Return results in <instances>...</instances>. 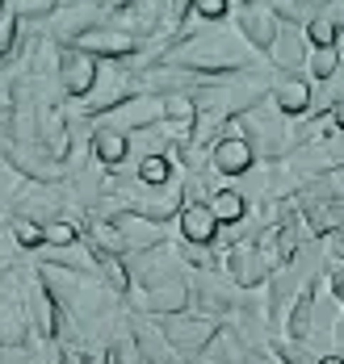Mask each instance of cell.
<instances>
[{
    "label": "cell",
    "mask_w": 344,
    "mask_h": 364,
    "mask_svg": "<svg viewBox=\"0 0 344 364\" xmlns=\"http://www.w3.org/2000/svg\"><path fill=\"white\" fill-rule=\"evenodd\" d=\"M269 68L281 75H303L306 72V59H311V42H306V30L298 21H281L277 26V38L269 46Z\"/></svg>",
    "instance_id": "cell-10"
},
{
    "label": "cell",
    "mask_w": 344,
    "mask_h": 364,
    "mask_svg": "<svg viewBox=\"0 0 344 364\" xmlns=\"http://www.w3.org/2000/svg\"><path fill=\"white\" fill-rule=\"evenodd\" d=\"M256 164H261L256 146H252V139H244V134L235 130V122H231L227 134L210 146V155H206V168H210L214 176H227V181H244Z\"/></svg>",
    "instance_id": "cell-5"
},
{
    "label": "cell",
    "mask_w": 344,
    "mask_h": 364,
    "mask_svg": "<svg viewBox=\"0 0 344 364\" xmlns=\"http://www.w3.org/2000/svg\"><path fill=\"white\" fill-rule=\"evenodd\" d=\"M223 272L231 277L235 289H265L269 277H273V264H269L256 243H231L223 252Z\"/></svg>",
    "instance_id": "cell-9"
},
{
    "label": "cell",
    "mask_w": 344,
    "mask_h": 364,
    "mask_svg": "<svg viewBox=\"0 0 344 364\" xmlns=\"http://www.w3.org/2000/svg\"><path fill=\"white\" fill-rule=\"evenodd\" d=\"M189 13L202 26H219V21H231V0H193Z\"/></svg>",
    "instance_id": "cell-27"
},
{
    "label": "cell",
    "mask_w": 344,
    "mask_h": 364,
    "mask_svg": "<svg viewBox=\"0 0 344 364\" xmlns=\"http://www.w3.org/2000/svg\"><path fill=\"white\" fill-rule=\"evenodd\" d=\"M315 364H344V356H336V352H323Z\"/></svg>",
    "instance_id": "cell-30"
},
{
    "label": "cell",
    "mask_w": 344,
    "mask_h": 364,
    "mask_svg": "<svg viewBox=\"0 0 344 364\" xmlns=\"http://www.w3.org/2000/svg\"><path fill=\"white\" fill-rule=\"evenodd\" d=\"M72 46H80L84 55H93L97 63H130V59L139 55V38H130L122 26H114V21L93 26V30L80 34Z\"/></svg>",
    "instance_id": "cell-7"
},
{
    "label": "cell",
    "mask_w": 344,
    "mask_h": 364,
    "mask_svg": "<svg viewBox=\"0 0 344 364\" xmlns=\"http://www.w3.org/2000/svg\"><path fill=\"white\" fill-rule=\"evenodd\" d=\"M306 235L315 239H332L336 230H344V201H328V205H306L303 210Z\"/></svg>",
    "instance_id": "cell-19"
},
{
    "label": "cell",
    "mask_w": 344,
    "mask_h": 364,
    "mask_svg": "<svg viewBox=\"0 0 344 364\" xmlns=\"http://www.w3.org/2000/svg\"><path fill=\"white\" fill-rule=\"evenodd\" d=\"M273 105L286 113L290 122H303V117H311V97H315V84L306 80V75H281L277 72V80H273Z\"/></svg>",
    "instance_id": "cell-16"
},
{
    "label": "cell",
    "mask_w": 344,
    "mask_h": 364,
    "mask_svg": "<svg viewBox=\"0 0 344 364\" xmlns=\"http://www.w3.org/2000/svg\"><path fill=\"white\" fill-rule=\"evenodd\" d=\"M155 122H164V97H147V92L122 101L118 109H110L105 117H101V126L122 130V134H139V130H147V126H155Z\"/></svg>",
    "instance_id": "cell-14"
},
{
    "label": "cell",
    "mask_w": 344,
    "mask_h": 364,
    "mask_svg": "<svg viewBox=\"0 0 344 364\" xmlns=\"http://www.w3.org/2000/svg\"><path fill=\"white\" fill-rule=\"evenodd\" d=\"M101 21H110V9L105 4H93V0H59V9L51 13V21H42V30L51 34V42L72 46L80 34H88Z\"/></svg>",
    "instance_id": "cell-4"
},
{
    "label": "cell",
    "mask_w": 344,
    "mask_h": 364,
    "mask_svg": "<svg viewBox=\"0 0 344 364\" xmlns=\"http://www.w3.org/2000/svg\"><path fill=\"white\" fill-rule=\"evenodd\" d=\"M340 75V46H315L306 59V80L311 84H328Z\"/></svg>",
    "instance_id": "cell-21"
},
{
    "label": "cell",
    "mask_w": 344,
    "mask_h": 364,
    "mask_svg": "<svg viewBox=\"0 0 344 364\" xmlns=\"http://www.w3.org/2000/svg\"><path fill=\"white\" fill-rule=\"evenodd\" d=\"M303 30H306V42H311V50H315V46H336V42H340V26H336L328 13H315V17L306 21Z\"/></svg>",
    "instance_id": "cell-26"
},
{
    "label": "cell",
    "mask_w": 344,
    "mask_h": 364,
    "mask_svg": "<svg viewBox=\"0 0 344 364\" xmlns=\"http://www.w3.org/2000/svg\"><path fill=\"white\" fill-rule=\"evenodd\" d=\"M323 277H328V293H332V297L344 306V259H332Z\"/></svg>",
    "instance_id": "cell-28"
},
{
    "label": "cell",
    "mask_w": 344,
    "mask_h": 364,
    "mask_svg": "<svg viewBox=\"0 0 344 364\" xmlns=\"http://www.w3.org/2000/svg\"><path fill=\"white\" fill-rule=\"evenodd\" d=\"M155 323H160L164 339L172 343V352H177L185 364L202 360V352L210 348V339H214L219 327H223V323H214V318H206V314H193V310H185V314H168V318H155Z\"/></svg>",
    "instance_id": "cell-2"
},
{
    "label": "cell",
    "mask_w": 344,
    "mask_h": 364,
    "mask_svg": "<svg viewBox=\"0 0 344 364\" xmlns=\"http://www.w3.org/2000/svg\"><path fill=\"white\" fill-rule=\"evenodd\" d=\"M139 97V84H135V68L130 63H101V75L93 84V92L80 101L84 117H105L110 109H118L122 101Z\"/></svg>",
    "instance_id": "cell-3"
},
{
    "label": "cell",
    "mask_w": 344,
    "mask_h": 364,
    "mask_svg": "<svg viewBox=\"0 0 344 364\" xmlns=\"http://www.w3.org/2000/svg\"><path fill=\"white\" fill-rule=\"evenodd\" d=\"M101 352H105V364H143V352H139V343H135L130 331H122V335L114 331Z\"/></svg>",
    "instance_id": "cell-25"
},
{
    "label": "cell",
    "mask_w": 344,
    "mask_h": 364,
    "mask_svg": "<svg viewBox=\"0 0 344 364\" xmlns=\"http://www.w3.org/2000/svg\"><path fill=\"white\" fill-rule=\"evenodd\" d=\"M9 235H13V243H17L21 252H42V247H46V226L34 222V218L13 214V218H9Z\"/></svg>",
    "instance_id": "cell-23"
},
{
    "label": "cell",
    "mask_w": 344,
    "mask_h": 364,
    "mask_svg": "<svg viewBox=\"0 0 344 364\" xmlns=\"http://www.w3.org/2000/svg\"><path fill=\"white\" fill-rule=\"evenodd\" d=\"M118 230L126 239V255H139V252H152L160 243H168V222H155L147 214H135V210H122L114 214Z\"/></svg>",
    "instance_id": "cell-15"
},
{
    "label": "cell",
    "mask_w": 344,
    "mask_h": 364,
    "mask_svg": "<svg viewBox=\"0 0 344 364\" xmlns=\"http://www.w3.org/2000/svg\"><path fill=\"white\" fill-rule=\"evenodd\" d=\"M21 42H26V21H21L13 9H4V13H0V68H4L9 59H17Z\"/></svg>",
    "instance_id": "cell-22"
},
{
    "label": "cell",
    "mask_w": 344,
    "mask_h": 364,
    "mask_svg": "<svg viewBox=\"0 0 344 364\" xmlns=\"http://www.w3.org/2000/svg\"><path fill=\"white\" fill-rule=\"evenodd\" d=\"M231 26L244 34V42L265 59L269 46H273V38H277V26H281V17L269 9L265 0H244V4H235V13H231Z\"/></svg>",
    "instance_id": "cell-8"
},
{
    "label": "cell",
    "mask_w": 344,
    "mask_h": 364,
    "mask_svg": "<svg viewBox=\"0 0 344 364\" xmlns=\"http://www.w3.org/2000/svg\"><path fill=\"white\" fill-rule=\"evenodd\" d=\"M210 210H214L219 226L227 230V226H239V222L248 218L252 201L239 193V184H227V188H214V193H210Z\"/></svg>",
    "instance_id": "cell-18"
},
{
    "label": "cell",
    "mask_w": 344,
    "mask_h": 364,
    "mask_svg": "<svg viewBox=\"0 0 344 364\" xmlns=\"http://www.w3.org/2000/svg\"><path fill=\"white\" fill-rule=\"evenodd\" d=\"M332 122H336V130H344V101L332 109Z\"/></svg>",
    "instance_id": "cell-31"
},
{
    "label": "cell",
    "mask_w": 344,
    "mask_h": 364,
    "mask_svg": "<svg viewBox=\"0 0 344 364\" xmlns=\"http://www.w3.org/2000/svg\"><path fill=\"white\" fill-rule=\"evenodd\" d=\"M135 181L143 184V188H160V184L177 181L172 155H147V159H135Z\"/></svg>",
    "instance_id": "cell-20"
},
{
    "label": "cell",
    "mask_w": 344,
    "mask_h": 364,
    "mask_svg": "<svg viewBox=\"0 0 344 364\" xmlns=\"http://www.w3.org/2000/svg\"><path fill=\"white\" fill-rule=\"evenodd\" d=\"M26 310H30L34 335H38L42 343H55L59 331H63V301H59V293L51 289L38 272L26 277Z\"/></svg>",
    "instance_id": "cell-6"
},
{
    "label": "cell",
    "mask_w": 344,
    "mask_h": 364,
    "mask_svg": "<svg viewBox=\"0 0 344 364\" xmlns=\"http://www.w3.org/2000/svg\"><path fill=\"white\" fill-rule=\"evenodd\" d=\"M93 159L105 168V172H118L126 159H130V134H122V130H110V126H97L93 130Z\"/></svg>",
    "instance_id": "cell-17"
},
{
    "label": "cell",
    "mask_w": 344,
    "mask_h": 364,
    "mask_svg": "<svg viewBox=\"0 0 344 364\" xmlns=\"http://www.w3.org/2000/svg\"><path fill=\"white\" fill-rule=\"evenodd\" d=\"M80 239H84V230H80V222L63 214V218L46 222V247H42V252H63V247H76Z\"/></svg>",
    "instance_id": "cell-24"
},
{
    "label": "cell",
    "mask_w": 344,
    "mask_h": 364,
    "mask_svg": "<svg viewBox=\"0 0 344 364\" xmlns=\"http://www.w3.org/2000/svg\"><path fill=\"white\" fill-rule=\"evenodd\" d=\"M97 75H101V63L93 55H84L80 46H59V88L68 101H84L97 84Z\"/></svg>",
    "instance_id": "cell-12"
},
{
    "label": "cell",
    "mask_w": 344,
    "mask_h": 364,
    "mask_svg": "<svg viewBox=\"0 0 344 364\" xmlns=\"http://www.w3.org/2000/svg\"><path fill=\"white\" fill-rule=\"evenodd\" d=\"M126 4H135V0H110V13H118V9H126Z\"/></svg>",
    "instance_id": "cell-32"
},
{
    "label": "cell",
    "mask_w": 344,
    "mask_h": 364,
    "mask_svg": "<svg viewBox=\"0 0 344 364\" xmlns=\"http://www.w3.org/2000/svg\"><path fill=\"white\" fill-rule=\"evenodd\" d=\"M298 4H303L306 21H311V17H315V13H323V9H328V4H332V0H298Z\"/></svg>",
    "instance_id": "cell-29"
},
{
    "label": "cell",
    "mask_w": 344,
    "mask_h": 364,
    "mask_svg": "<svg viewBox=\"0 0 344 364\" xmlns=\"http://www.w3.org/2000/svg\"><path fill=\"white\" fill-rule=\"evenodd\" d=\"M231 4H244V0H231Z\"/></svg>",
    "instance_id": "cell-34"
},
{
    "label": "cell",
    "mask_w": 344,
    "mask_h": 364,
    "mask_svg": "<svg viewBox=\"0 0 344 364\" xmlns=\"http://www.w3.org/2000/svg\"><path fill=\"white\" fill-rule=\"evenodd\" d=\"M126 297H130L135 314H147V318H168V314H185V310H189V277H185V281H172V285L130 289Z\"/></svg>",
    "instance_id": "cell-11"
},
{
    "label": "cell",
    "mask_w": 344,
    "mask_h": 364,
    "mask_svg": "<svg viewBox=\"0 0 344 364\" xmlns=\"http://www.w3.org/2000/svg\"><path fill=\"white\" fill-rule=\"evenodd\" d=\"M177 235H181L177 243H185V247H219L223 226L214 218L210 201H185L177 214Z\"/></svg>",
    "instance_id": "cell-13"
},
{
    "label": "cell",
    "mask_w": 344,
    "mask_h": 364,
    "mask_svg": "<svg viewBox=\"0 0 344 364\" xmlns=\"http://www.w3.org/2000/svg\"><path fill=\"white\" fill-rule=\"evenodd\" d=\"M261 55L244 42V34L231 26V21H219V26H197L177 42V50L164 59V63H177V68H189V72L206 75V80H223V75L248 72Z\"/></svg>",
    "instance_id": "cell-1"
},
{
    "label": "cell",
    "mask_w": 344,
    "mask_h": 364,
    "mask_svg": "<svg viewBox=\"0 0 344 364\" xmlns=\"http://www.w3.org/2000/svg\"><path fill=\"white\" fill-rule=\"evenodd\" d=\"M4 9H9V0H0V13H4Z\"/></svg>",
    "instance_id": "cell-33"
}]
</instances>
